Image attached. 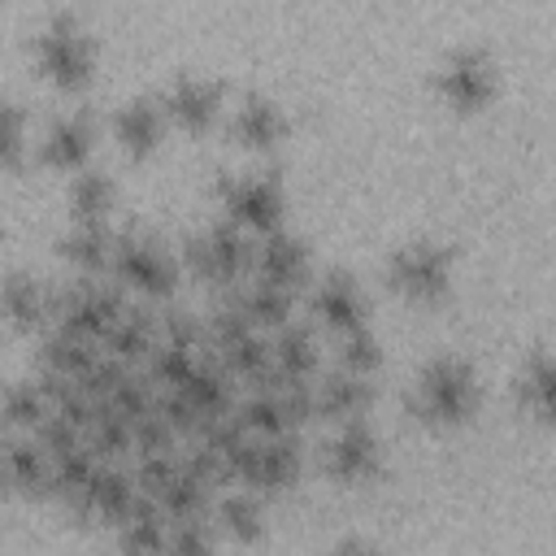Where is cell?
Wrapping results in <instances>:
<instances>
[{"mask_svg":"<svg viewBox=\"0 0 556 556\" xmlns=\"http://www.w3.org/2000/svg\"><path fill=\"white\" fill-rule=\"evenodd\" d=\"M408 408H413L417 421H426L434 430L465 426L478 413V374H473V365L460 361V356H434L417 374Z\"/></svg>","mask_w":556,"mask_h":556,"instance_id":"obj_1","label":"cell"},{"mask_svg":"<svg viewBox=\"0 0 556 556\" xmlns=\"http://www.w3.org/2000/svg\"><path fill=\"white\" fill-rule=\"evenodd\" d=\"M182 265L213 287H239L248 278V269H256V248L248 239V230L239 222H213L204 230H191L182 239Z\"/></svg>","mask_w":556,"mask_h":556,"instance_id":"obj_2","label":"cell"},{"mask_svg":"<svg viewBox=\"0 0 556 556\" xmlns=\"http://www.w3.org/2000/svg\"><path fill=\"white\" fill-rule=\"evenodd\" d=\"M30 52H35L39 74L61 91H83L96 74V48H91V39L74 13H52L39 26Z\"/></svg>","mask_w":556,"mask_h":556,"instance_id":"obj_3","label":"cell"},{"mask_svg":"<svg viewBox=\"0 0 556 556\" xmlns=\"http://www.w3.org/2000/svg\"><path fill=\"white\" fill-rule=\"evenodd\" d=\"M126 308H130V304H126V291H122L117 278L104 282L100 274H96V278L83 274L78 282L56 287L52 321L65 326V330H74V334H83V339H91V343H104V339L113 334V326L122 321Z\"/></svg>","mask_w":556,"mask_h":556,"instance_id":"obj_4","label":"cell"},{"mask_svg":"<svg viewBox=\"0 0 556 556\" xmlns=\"http://www.w3.org/2000/svg\"><path fill=\"white\" fill-rule=\"evenodd\" d=\"M387 287L413 304H434L452 287V256L430 239H413L387 256Z\"/></svg>","mask_w":556,"mask_h":556,"instance_id":"obj_5","label":"cell"},{"mask_svg":"<svg viewBox=\"0 0 556 556\" xmlns=\"http://www.w3.org/2000/svg\"><path fill=\"white\" fill-rule=\"evenodd\" d=\"M122 287L139 291L143 300H165L178 287V265L169 261V252L139 230L117 235V252H113V269H109Z\"/></svg>","mask_w":556,"mask_h":556,"instance_id":"obj_6","label":"cell"},{"mask_svg":"<svg viewBox=\"0 0 556 556\" xmlns=\"http://www.w3.org/2000/svg\"><path fill=\"white\" fill-rule=\"evenodd\" d=\"M434 91L452 113H478L495 96V61L486 48H456L434 70Z\"/></svg>","mask_w":556,"mask_h":556,"instance_id":"obj_7","label":"cell"},{"mask_svg":"<svg viewBox=\"0 0 556 556\" xmlns=\"http://www.w3.org/2000/svg\"><path fill=\"white\" fill-rule=\"evenodd\" d=\"M321 469H326V478H334L343 486H365L382 473V443L365 417L339 421V430L321 447Z\"/></svg>","mask_w":556,"mask_h":556,"instance_id":"obj_8","label":"cell"},{"mask_svg":"<svg viewBox=\"0 0 556 556\" xmlns=\"http://www.w3.org/2000/svg\"><path fill=\"white\" fill-rule=\"evenodd\" d=\"M135 500H139L135 469H122V465L104 460V465L96 469V478H91L65 508H70L83 526H113V530H117V526L130 517Z\"/></svg>","mask_w":556,"mask_h":556,"instance_id":"obj_9","label":"cell"},{"mask_svg":"<svg viewBox=\"0 0 556 556\" xmlns=\"http://www.w3.org/2000/svg\"><path fill=\"white\" fill-rule=\"evenodd\" d=\"M222 204H226V217H230V222H239L248 235L282 230L287 195H282V182H278V178H269V174L222 178Z\"/></svg>","mask_w":556,"mask_h":556,"instance_id":"obj_10","label":"cell"},{"mask_svg":"<svg viewBox=\"0 0 556 556\" xmlns=\"http://www.w3.org/2000/svg\"><path fill=\"white\" fill-rule=\"evenodd\" d=\"M0 469H4V486L26 495V500H43L52 495V452L30 434H9L4 439V456H0Z\"/></svg>","mask_w":556,"mask_h":556,"instance_id":"obj_11","label":"cell"},{"mask_svg":"<svg viewBox=\"0 0 556 556\" xmlns=\"http://www.w3.org/2000/svg\"><path fill=\"white\" fill-rule=\"evenodd\" d=\"M161 104H165V117H169L178 130L200 135V130H208V126L217 122V109H222V87H217V83H208V78L182 74V78H174V83L165 87Z\"/></svg>","mask_w":556,"mask_h":556,"instance_id":"obj_12","label":"cell"},{"mask_svg":"<svg viewBox=\"0 0 556 556\" xmlns=\"http://www.w3.org/2000/svg\"><path fill=\"white\" fill-rule=\"evenodd\" d=\"M308 304H313V313H317V321L321 326H330L334 334H343V330H352V326H365L369 317V304H365V295H361V287H356V278L352 274H343V269H330V274H321L317 278V287H313V295H308Z\"/></svg>","mask_w":556,"mask_h":556,"instance_id":"obj_13","label":"cell"},{"mask_svg":"<svg viewBox=\"0 0 556 556\" xmlns=\"http://www.w3.org/2000/svg\"><path fill=\"white\" fill-rule=\"evenodd\" d=\"M165 122H169V117H165V104H161V100L135 96V100H126V104L117 109V117H113V139H117V148H122L126 156L143 161V156H152V152L161 148Z\"/></svg>","mask_w":556,"mask_h":556,"instance_id":"obj_14","label":"cell"},{"mask_svg":"<svg viewBox=\"0 0 556 556\" xmlns=\"http://www.w3.org/2000/svg\"><path fill=\"white\" fill-rule=\"evenodd\" d=\"M91 148H96V122H91L83 109H74V113H61V117L43 130V139H39V161H43L48 169H83L87 156H91Z\"/></svg>","mask_w":556,"mask_h":556,"instance_id":"obj_15","label":"cell"},{"mask_svg":"<svg viewBox=\"0 0 556 556\" xmlns=\"http://www.w3.org/2000/svg\"><path fill=\"white\" fill-rule=\"evenodd\" d=\"M235 417H239L243 430L256 434V439L300 430V417H295V408H291V400H287V378L274 382V387H248V395L235 404Z\"/></svg>","mask_w":556,"mask_h":556,"instance_id":"obj_16","label":"cell"},{"mask_svg":"<svg viewBox=\"0 0 556 556\" xmlns=\"http://www.w3.org/2000/svg\"><path fill=\"white\" fill-rule=\"evenodd\" d=\"M513 400L543 426H556V352H530L513 378Z\"/></svg>","mask_w":556,"mask_h":556,"instance_id":"obj_17","label":"cell"},{"mask_svg":"<svg viewBox=\"0 0 556 556\" xmlns=\"http://www.w3.org/2000/svg\"><path fill=\"white\" fill-rule=\"evenodd\" d=\"M230 135H235V143H243V148H252V152H269V148L287 135V117H282V109H278L269 96L248 91V96L235 104Z\"/></svg>","mask_w":556,"mask_h":556,"instance_id":"obj_18","label":"cell"},{"mask_svg":"<svg viewBox=\"0 0 556 556\" xmlns=\"http://www.w3.org/2000/svg\"><path fill=\"white\" fill-rule=\"evenodd\" d=\"M61 261H70L78 274H104L113 269V252H117V235L109 230V222H74V230H65L56 239Z\"/></svg>","mask_w":556,"mask_h":556,"instance_id":"obj_19","label":"cell"},{"mask_svg":"<svg viewBox=\"0 0 556 556\" xmlns=\"http://www.w3.org/2000/svg\"><path fill=\"white\" fill-rule=\"evenodd\" d=\"M256 278L265 282H278L287 291L304 287L308 282V252L295 235L287 230H269L261 235V248H256Z\"/></svg>","mask_w":556,"mask_h":556,"instance_id":"obj_20","label":"cell"},{"mask_svg":"<svg viewBox=\"0 0 556 556\" xmlns=\"http://www.w3.org/2000/svg\"><path fill=\"white\" fill-rule=\"evenodd\" d=\"M204 356H213L243 387H261L274 374V348H269V339H261V330H248V334L217 343V348H204Z\"/></svg>","mask_w":556,"mask_h":556,"instance_id":"obj_21","label":"cell"},{"mask_svg":"<svg viewBox=\"0 0 556 556\" xmlns=\"http://www.w3.org/2000/svg\"><path fill=\"white\" fill-rule=\"evenodd\" d=\"M374 404V387L365 374H348V369H334L317 382V417L326 421H356L365 417Z\"/></svg>","mask_w":556,"mask_h":556,"instance_id":"obj_22","label":"cell"},{"mask_svg":"<svg viewBox=\"0 0 556 556\" xmlns=\"http://www.w3.org/2000/svg\"><path fill=\"white\" fill-rule=\"evenodd\" d=\"M52 308H56V287H43L39 278L13 269L9 282H4V313H9V326L13 330H39L52 321Z\"/></svg>","mask_w":556,"mask_h":556,"instance_id":"obj_23","label":"cell"},{"mask_svg":"<svg viewBox=\"0 0 556 556\" xmlns=\"http://www.w3.org/2000/svg\"><path fill=\"white\" fill-rule=\"evenodd\" d=\"M156 343H161V313L148 308V304H130V308L122 313V321L113 326V334L104 339L109 356H117V361H126V365L148 361V356L156 352Z\"/></svg>","mask_w":556,"mask_h":556,"instance_id":"obj_24","label":"cell"},{"mask_svg":"<svg viewBox=\"0 0 556 556\" xmlns=\"http://www.w3.org/2000/svg\"><path fill=\"white\" fill-rule=\"evenodd\" d=\"M117 543L122 552H169V513L139 491L130 517L117 526Z\"/></svg>","mask_w":556,"mask_h":556,"instance_id":"obj_25","label":"cell"},{"mask_svg":"<svg viewBox=\"0 0 556 556\" xmlns=\"http://www.w3.org/2000/svg\"><path fill=\"white\" fill-rule=\"evenodd\" d=\"M230 295H235V304L248 313V321H252L256 330H278V326L291 321V295H295V291H287V287H278V282L252 278V282L230 287Z\"/></svg>","mask_w":556,"mask_h":556,"instance_id":"obj_26","label":"cell"},{"mask_svg":"<svg viewBox=\"0 0 556 556\" xmlns=\"http://www.w3.org/2000/svg\"><path fill=\"white\" fill-rule=\"evenodd\" d=\"M96 365V343L65 330V326H52L39 343V369H52V374H65V378H83L87 369Z\"/></svg>","mask_w":556,"mask_h":556,"instance_id":"obj_27","label":"cell"},{"mask_svg":"<svg viewBox=\"0 0 556 556\" xmlns=\"http://www.w3.org/2000/svg\"><path fill=\"white\" fill-rule=\"evenodd\" d=\"M269 348H274V369L282 378H313V369H317V339H313L308 326H291V321L278 326Z\"/></svg>","mask_w":556,"mask_h":556,"instance_id":"obj_28","label":"cell"},{"mask_svg":"<svg viewBox=\"0 0 556 556\" xmlns=\"http://www.w3.org/2000/svg\"><path fill=\"white\" fill-rule=\"evenodd\" d=\"M208 495H213V486L208 482H200L187 465L152 495L165 513H169V521H187V517H208Z\"/></svg>","mask_w":556,"mask_h":556,"instance_id":"obj_29","label":"cell"},{"mask_svg":"<svg viewBox=\"0 0 556 556\" xmlns=\"http://www.w3.org/2000/svg\"><path fill=\"white\" fill-rule=\"evenodd\" d=\"M217 530H222L230 543H243V547L261 543V539H265V521H261L256 495H252V491L226 495V500L217 504Z\"/></svg>","mask_w":556,"mask_h":556,"instance_id":"obj_30","label":"cell"},{"mask_svg":"<svg viewBox=\"0 0 556 556\" xmlns=\"http://www.w3.org/2000/svg\"><path fill=\"white\" fill-rule=\"evenodd\" d=\"M48 417H52V400H48V391L39 387V378L13 382V387L4 391V421H9V430L35 434Z\"/></svg>","mask_w":556,"mask_h":556,"instance_id":"obj_31","label":"cell"},{"mask_svg":"<svg viewBox=\"0 0 556 556\" xmlns=\"http://www.w3.org/2000/svg\"><path fill=\"white\" fill-rule=\"evenodd\" d=\"M200 356H204V348H182V343L161 339L156 352L148 356V374H152V382H156L161 391H174V387H182V382L195 374Z\"/></svg>","mask_w":556,"mask_h":556,"instance_id":"obj_32","label":"cell"},{"mask_svg":"<svg viewBox=\"0 0 556 556\" xmlns=\"http://www.w3.org/2000/svg\"><path fill=\"white\" fill-rule=\"evenodd\" d=\"M109 208H113V182L96 169H83L70 187V213L74 222H109Z\"/></svg>","mask_w":556,"mask_h":556,"instance_id":"obj_33","label":"cell"},{"mask_svg":"<svg viewBox=\"0 0 556 556\" xmlns=\"http://www.w3.org/2000/svg\"><path fill=\"white\" fill-rule=\"evenodd\" d=\"M334 361H339V369H348V374H365V378L382 365V348H378L369 321H365V326H352V330L339 334V343H334Z\"/></svg>","mask_w":556,"mask_h":556,"instance_id":"obj_34","label":"cell"},{"mask_svg":"<svg viewBox=\"0 0 556 556\" xmlns=\"http://www.w3.org/2000/svg\"><path fill=\"white\" fill-rule=\"evenodd\" d=\"M0 156L9 169H22V156H26V117L13 100L4 104V117H0Z\"/></svg>","mask_w":556,"mask_h":556,"instance_id":"obj_35","label":"cell"},{"mask_svg":"<svg viewBox=\"0 0 556 556\" xmlns=\"http://www.w3.org/2000/svg\"><path fill=\"white\" fill-rule=\"evenodd\" d=\"M174 439L178 430L161 417V413H148L143 421H135V456H152V452H174Z\"/></svg>","mask_w":556,"mask_h":556,"instance_id":"obj_36","label":"cell"},{"mask_svg":"<svg viewBox=\"0 0 556 556\" xmlns=\"http://www.w3.org/2000/svg\"><path fill=\"white\" fill-rule=\"evenodd\" d=\"M217 534L208 526V517H187V521H169V552H213Z\"/></svg>","mask_w":556,"mask_h":556,"instance_id":"obj_37","label":"cell"},{"mask_svg":"<svg viewBox=\"0 0 556 556\" xmlns=\"http://www.w3.org/2000/svg\"><path fill=\"white\" fill-rule=\"evenodd\" d=\"M161 339L182 348H204V321L182 308H161Z\"/></svg>","mask_w":556,"mask_h":556,"instance_id":"obj_38","label":"cell"}]
</instances>
